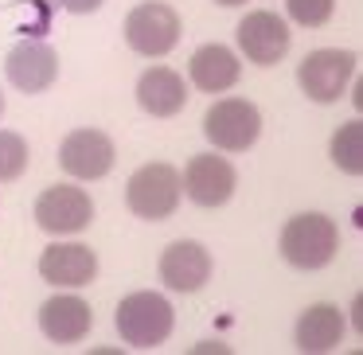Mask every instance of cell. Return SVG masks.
<instances>
[{
    "mask_svg": "<svg viewBox=\"0 0 363 355\" xmlns=\"http://www.w3.org/2000/svg\"><path fill=\"white\" fill-rule=\"evenodd\" d=\"M238 47L250 63L258 67H269L289 51V28L281 24V16L274 12H250V16L238 24Z\"/></svg>",
    "mask_w": 363,
    "mask_h": 355,
    "instance_id": "11",
    "label": "cell"
},
{
    "mask_svg": "<svg viewBox=\"0 0 363 355\" xmlns=\"http://www.w3.org/2000/svg\"><path fill=\"white\" fill-rule=\"evenodd\" d=\"M293 336H297V347L308 355H320V351H332V347L344 339V312H340L336 305H313L301 312L297 328H293Z\"/></svg>",
    "mask_w": 363,
    "mask_h": 355,
    "instance_id": "16",
    "label": "cell"
},
{
    "mask_svg": "<svg viewBox=\"0 0 363 355\" xmlns=\"http://www.w3.org/2000/svg\"><path fill=\"white\" fill-rule=\"evenodd\" d=\"M219 4H227V9H238V4H246V0H219Z\"/></svg>",
    "mask_w": 363,
    "mask_h": 355,
    "instance_id": "22",
    "label": "cell"
},
{
    "mask_svg": "<svg viewBox=\"0 0 363 355\" xmlns=\"http://www.w3.org/2000/svg\"><path fill=\"white\" fill-rule=\"evenodd\" d=\"M40 328L51 344H79L90 332V305L82 297H51L40 308Z\"/></svg>",
    "mask_w": 363,
    "mask_h": 355,
    "instance_id": "14",
    "label": "cell"
},
{
    "mask_svg": "<svg viewBox=\"0 0 363 355\" xmlns=\"http://www.w3.org/2000/svg\"><path fill=\"white\" fill-rule=\"evenodd\" d=\"M28 168V145L20 133H4L0 129V180H16Z\"/></svg>",
    "mask_w": 363,
    "mask_h": 355,
    "instance_id": "19",
    "label": "cell"
},
{
    "mask_svg": "<svg viewBox=\"0 0 363 355\" xmlns=\"http://www.w3.org/2000/svg\"><path fill=\"white\" fill-rule=\"evenodd\" d=\"M125 43L137 55H168V51L180 43V16H176L168 4L149 0V4H137L125 16Z\"/></svg>",
    "mask_w": 363,
    "mask_h": 355,
    "instance_id": "5",
    "label": "cell"
},
{
    "mask_svg": "<svg viewBox=\"0 0 363 355\" xmlns=\"http://www.w3.org/2000/svg\"><path fill=\"white\" fill-rule=\"evenodd\" d=\"M191 82L207 94H223L238 82V59L223 43H207L191 55Z\"/></svg>",
    "mask_w": 363,
    "mask_h": 355,
    "instance_id": "17",
    "label": "cell"
},
{
    "mask_svg": "<svg viewBox=\"0 0 363 355\" xmlns=\"http://www.w3.org/2000/svg\"><path fill=\"white\" fill-rule=\"evenodd\" d=\"M180 184L188 188V199L199 207H223L235 191V168L215 152L188 160V172L180 176Z\"/></svg>",
    "mask_w": 363,
    "mask_h": 355,
    "instance_id": "10",
    "label": "cell"
},
{
    "mask_svg": "<svg viewBox=\"0 0 363 355\" xmlns=\"http://www.w3.org/2000/svg\"><path fill=\"white\" fill-rule=\"evenodd\" d=\"M4 74L16 90L24 94H40L48 90L51 82L59 79V55L48 47V43H35V40H24L9 51V63H4Z\"/></svg>",
    "mask_w": 363,
    "mask_h": 355,
    "instance_id": "9",
    "label": "cell"
},
{
    "mask_svg": "<svg viewBox=\"0 0 363 355\" xmlns=\"http://www.w3.org/2000/svg\"><path fill=\"white\" fill-rule=\"evenodd\" d=\"M352 74H355V55H352V51H332V47L305 55V59H301V67H297L301 90H305L313 102H320V106L344 98Z\"/></svg>",
    "mask_w": 363,
    "mask_h": 355,
    "instance_id": "6",
    "label": "cell"
},
{
    "mask_svg": "<svg viewBox=\"0 0 363 355\" xmlns=\"http://www.w3.org/2000/svg\"><path fill=\"white\" fill-rule=\"evenodd\" d=\"M340 246V230L328 215L308 211V215H293L281 230V258L293 269H320L336 258Z\"/></svg>",
    "mask_w": 363,
    "mask_h": 355,
    "instance_id": "1",
    "label": "cell"
},
{
    "mask_svg": "<svg viewBox=\"0 0 363 355\" xmlns=\"http://www.w3.org/2000/svg\"><path fill=\"white\" fill-rule=\"evenodd\" d=\"M94 219V203L82 188H48L35 199V222L48 235H79Z\"/></svg>",
    "mask_w": 363,
    "mask_h": 355,
    "instance_id": "7",
    "label": "cell"
},
{
    "mask_svg": "<svg viewBox=\"0 0 363 355\" xmlns=\"http://www.w3.org/2000/svg\"><path fill=\"white\" fill-rule=\"evenodd\" d=\"M67 12H79V16H86V12H98L106 4V0H59Z\"/></svg>",
    "mask_w": 363,
    "mask_h": 355,
    "instance_id": "21",
    "label": "cell"
},
{
    "mask_svg": "<svg viewBox=\"0 0 363 355\" xmlns=\"http://www.w3.org/2000/svg\"><path fill=\"white\" fill-rule=\"evenodd\" d=\"M137 102H141V110L152 113V118H172V113H180L184 102H188V86H184V79L176 71L152 67V71H145L141 79H137Z\"/></svg>",
    "mask_w": 363,
    "mask_h": 355,
    "instance_id": "15",
    "label": "cell"
},
{
    "mask_svg": "<svg viewBox=\"0 0 363 355\" xmlns=\"http://www.w3.org/2000/svg\"><path fill=\"white\" fill-rule=\"evenodd\" d=\"M262 133V113L258 106L242 102V98H223L207 110L203 118V137L223 152H246Z\"/></svg>",
    "mask_w": 363,
    "mask_h": 355,
    "instance_id": "4",
    "label": "cell"
},
{
    "mask_svg": "<svg viewBox=\"0 0 363 355\" xmlns=\"http://www.w3.org/2000/svg\"><path fill=\"white\" fill-rule=\"evenodd\" d=\"M180 191H184V184H180V172H176L172 164H145V168H137L133 180H129L125 203L137 219H157L160 222L176 211Z\"/></svg>",
    "mask_w": 363,
    "mask_h": 355,
    "instance_id": "3",
    "label": "cell"
},
{
    "mask_svg": "<svg viewBox=\"0 0 363 355\" xmlns=\"http://www.w3.org/2000/svg\"><path fill=\"white\" fill-rule=\"evenodd\" d=\"M332 164L347 176H359L363 172V125L359 121H347L332 133V149H328Z\"/></svg>",
    "mask_w": 363,
    "mask_h": 355,
    "instance_id": "18",
    "label": "cell"
},
{
    "mask_svg": "<svg viewBox=\"0 0 363 355\" xmlns=\"http://www.w3.org/2000/svg\"><path fill=\"white\" fill-rule=\"evenodd\" d=\"M160 277L176 293H196L211 277V254L199 242H172L160 258Z\"/></svg>",
    "mask_w": 363,
    "mask_h": 355,
    "instance_id": "13",
    "label": "cell"
},
{
    "mask_svg": "<svg viewBox=\"0 0 363 355\" xmlns=\"http://www.w3.org/2000/svg\"><path fill=\"white\" fill-rule=\"evenodd\" d=\"M285 9H289V16L297 20L301 28H320L332 20L336 0H285Z\"/></svg>",
    "mask_w": 363,
    "mask_h": 355,
    "instance_id": "20",
    "label": "cell"
},
{
    "mask_svg": "<svg viewBox=\"0 0 363 355\" xmlns=\"http://www.w3.org/2000/svg\"><path fill=\"white\" fill-rule=\"evenodd\" d=\"M40 274L43 281L51 285H67V289H79V285H90L98 274V258L90 246L82 242H55L43 250L40 258Z\"/></svg>",
    "mask_w": 363,
    "mask_h": 355,
    "instance_id": "12",
    "label": "cell"
},
{
    "mask_svg": "<svg viewBox=\"0 0 363 355\" xmlns=\"http://www.w3.org/2000/svg\"><path fill=\"white\" fill-rule=\"evenodd\" d=\"M118 332L129 347H157L172 336V305L160 293H129L118 305Z\"/></svg>",
    "mask_w": 363,
    "mask_h": 355,
    "instance_id": "2",
    "label": "cell"
},
{
    "mask_svg": "<svg viewBox=\"0 0 363 355\" xmlns=\"http://www.w3.org/2000/svg\"><path fill=\"white\" fill-rule=\"evenodd\" d=\"M59 164L74 180H102L113 168V141L102 129H74L59 149Z\"/></svg>",
    "mask_w": 363,
    "mask_h": 355,
    "instance_id": "8",
    "label": "cell"
},
{
    "mask_svg": "<svg viewBox=\"0 0 363 355\" xmlns=\"http://www.w3.org/2000/svg\"><path fill=\"white\" fill-rule=\"evenodd\" d=\"M0 113H4V94H0Z\"/></svg>",
    "mask_w": 363,
    "mask_h": 355,
    "instance_id": "23",
    "label": "cell"
}]
</instances>
